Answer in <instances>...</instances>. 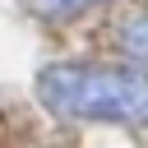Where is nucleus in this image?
Wrapping results in <instances>:
<instances>
[{
  "mask_svg": "<svg viewBox=\"0 0 148 148\" xmlns=\"http://www.w3.org/2000/svg\"><path fill=\"white\" fill-rule=\"evenodd\" d=\"M37 102L65 120L148 125V74L120 65H46L32 83Z\"/></svg>",
  "mask_w": 148,
  "mask_h": 148,
  "instance_id": "obj_1",
  "label": "nucleus"
},
{
  "mask_svg": "<svg viewBox=\"0 0 148 148\" xmlns=\"http://www.w3.org/2000/svg\"><path fill=\"white\" fill-rule=\"evenodd\" d=\"M23 5H28V14H37L42 23H65V18H74V14L92 9V5H106V0H23Z\"/></svg>",
  "mask_w": 148,
  "mask_h": 148,
  "instance_id": "obj_2",
  "label": "nucleus"
},
{
  "mask_svg": "<svg viewBox=\"0 0 148 148\" xmlns=\"http://www.w3.org/2000/svg\"><path fill=\"white\" fill-rule=\"evenodd\" d=\"M120 46L134 60H148V14H134V18L120 23Z\"/></svg>",
  "mask_w": 148,
  "mask_h": 148,
  "instance_id": "obj_3",
  "label": "nucleus"
}]
</instances>
